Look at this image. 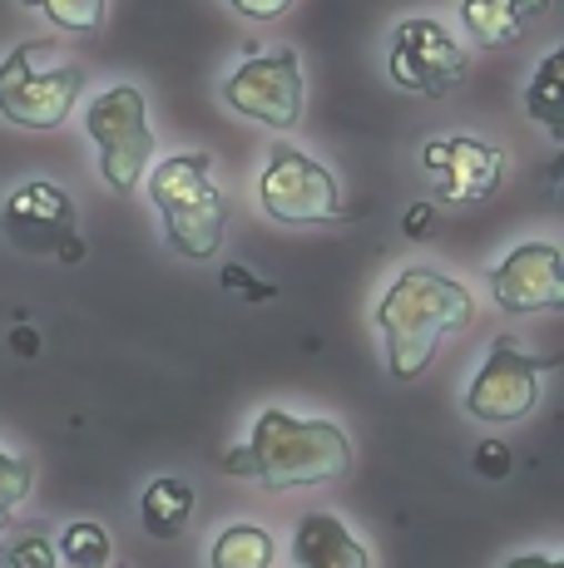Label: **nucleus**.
I'll return each instance as SVG.
<instances>
[{
  "mask_svg": "<svg viewBox=\"0 0 564 568\" xmlns=\"http://www.w3.org/2000/svg\"><path fill=\"white\" fill-rule=\"evenodd\" d=\"M352 465V440L332 420H302L288 410H263L248 445L223 455V475L253 479L263 489L328 485Z\"/></svg>",
  "mask_w": 564,
  "mask_h": 568,
  "instance_id": "obj_1",
  "label": "nucleus"
},
{
  "mask_svg": "<svg viewBox=\"0 0 564 568\" xmlns=\"http://www.w3.org/2000/svg\"><path fill=\"white\" fill-rule=\"evenodd\" d=\"M475 316V297L446 272L431 267H401L396 282L386 287L376 326L386 336V366L396 381H416L431 366L436 346L451 332H465Z\"/></svg>",
  "mask_w": 564,
  "mask_h": 568,
  "instance_id": "obj_2",
  "label": "nucleus"
},
{
  "mask_svg": "<svg viewBox=\"0 0 564 568\" xmlns=\"http://www.w3.org/2000/svg\"><path fill=\"white\" fill-rule=\"evenodd\" d=\"M149 199L164 217V237L183 257H213L223 247V193L213 183V154H169L149 173Z\"/></svg>",
  "mask_w": 564,
  "mask_h": 568,
  "instance_id": "obj_3",
  "label": "nucleus"
},
{
  "mask_svg": "<svg viewBox=\"0 0 564 568\" xmlns=\"http://www.w3.org/2000/svg\"><path fill=\"white\" fill-rule=\"evenodd\" d=\"M46 45H20L0 60V114L20 129H60L84 94L80 64H40Z\"/></svg>",
  "mask_w": 564,
  "mask_h": 568,
  "instance_id": "obj_4",
  "label": "nucleus"
},
{
  "mask_svg": "<svg viewBox=\"0 0 564 568\" xmlns=\"http://www.w3.org/2000/svg\"><path fill=\"white\" fill-rule=\"evenodd\" d=\"M84 134L100 149V173L104 183L119 193L139 189V179L149 173L154 159V129H149V104L134 84H110L104 94H94L84 109Z\"/></svg>",
  "mask_w": 564,
  "mask_h": 568,
  "instance_id": "obj_5",
  "label": "nucleus"
},
{
  "mask_svg": "<svg viewBox=\"0 0 564 568\" xmlns=\"http://www.w3.org/2000/svg\"><path fill=\"white\" fill-rule=\"evenodd\" d=\"M258 203H263V213L273 223L288 227L338 223L342 217V189L332 179V169L288 144L268 149V163L258 173Z\"/></svg>",
  "mask_w": 564,
  "mask_h": 568,
  "instance_id": "obj_6",
  "label": "nucleus"
},
{
  "mask_svg": "<svg viewBox=\"0 0 564 568\" xmlns=\"http://www.w3.org/2000/svg\"><path fill=\"white\" fill-rule=\"evenodd\" d=\"M560 356H535L515 342V336H495L485 366L475 371L471 390H465V410L485 425H515L540 406V376L555 371Z\"/></svg>",
  "mask_w": 564,
  "mask_h": 568,
  "instance_id": "obj_7",
  "label": "nucleus"
},
{
  "mask_svg": "<svg viewBox=\"0 0 564 568\" xmlns=\"http://www.w3.org/2000/svg\"><path fill=\"white\" fill-rule=\"evenodd\" d=\"M386 70H392V84L406 94H446L465 80L471 70V54L451 36L441 20L431 16H411L396 26L392 36V54H386Z\"/></svg>",
  "mask_w": 564,
  "mask_h": 568,
  "instance_id": "obj_8",
  "label": "nucleus"
},
{
  "mask_svg": "<svg viewBox=\"0 0 564 568\" xmlns=\"http://www.w3.org/2000/svg\"><path fill=\"white\" fill-rule=\"evenodd\" d=\"M228 109L268 129H292L308 104V84H302L298 50H273V54H248L233 74L223 80Z\"/></svg>",
  "mask_w": 564,
  "mask_h": 568,
  "instance_id": "obj_9",
  "label": "nucleus"
},
{
  "mask_svg": "<svg viewBox=\"0 0 564 568\" xmlns=\"http://www.w3.org/2000/svg\"><path fill=\"white\" fill-rule=\"evenodd\" d=\"M0 227L6 237L20 247V253H40V257H80V217H74L70 193L56 189V183L36 179L26 189H16L0 207Z\"/></svg>",
  "mask_w": 564,
  "mask_h": 568,
  "instance_id": "obj_10",
  "label": "nucleus"
},
{
  "mask_svg": "<svg viewBox=\"0 0 564 568\" xmlns=\"http://www.w3.org/2000/svg\"><path fill=\"white\" fill-rule=\"evenodd\" d=\"M421 163H426V173L436 179L446 203H485L505 179L501 149L485 144V139H465V134L431 139V144L421 149Z\"/></svg>",
  "mask_w": 564,
  "mask_h": 568,
  "instance_id": "obj_11",
  "label": "nucleus"
},
{
  "mask_svg": "<svg viewBox=\"0 0 564 568\" xmlns=\"http://www.w3.org/2000/svg\"><path fill=\"white\" fill-rule=\"evenodd\" d=\"M491 297L505 312H560L564 307V257L555 243L515 247L491 272Z\"/></svg>",
  "mask_w": 564,
  "mask_h": 568,
  "instance_id": "obj_12",
  "label": "nucleus"
},
{
  "mask_svg": "<svg viewBox=\"0 0 564 568\" xmlns=\"http://www.w3.org/2000/svg\"><path fill=\"white\" fill-rule=\"evenodd\" d=\"M292 568H372V559L338 515H308L292 534Z\"/></svg>",
  "mask_w": 564,
  "mask_h": 568,
  "instance_id": "obj_13",
  "label": "nucleus"
},
{
  "mask_svg": "<svg viewBox=\"0 0 564 568\" xmlns=\"http://www.w3.org/2000/svg\"><path fill=\"white\" fill-rule=\"evenodd\" d=\"M550 0H461V20L485 50L515 45L525 36V20L545 16Z\"/></svg>",
  "mask_w": 564,
  "mask_h": 568,
  "instance_id": "obj_14",
  "label": "nucleus"
},
{
  "mask_svg": "<svg viewBox=\"0 0 564 568\" xmlns=\"http://www.w3.org/2000/svg\"><path fill=\"white\" fill-rule=\"evenodd\" d=\"M139 519H144V534L149 539H179L193 519V489L189 479L179 475H164L144 489V505H139Z\"/></svg>",
  "mask_w": 564,
  "mask_h": 568,
  "instance_id": "obj_15",
  "label": "nucleus"
},
{
  "mask_svg": "<svg viewBox=\"0 0 564 568\" xmlns=\"http://www.w3.org/2000/svg\"><path fill=\"white\" fill-rule=\"evenodd\" d=\"M564 54L550 50L545 60H540L535 80L525 84V114L535 119V124L550 129V139H564Z\"/></svg>",
  "mask_w": 564,
  "mask_h": 568,
  "instance_id": "obj_16",
  "label": "nucleus"
},
{
  "mask_svg": "<svg viewBox=\"0 0 564 568\" xmlns=\"http://www.w3.org/2000/svg\"><path fill=\"white\" fill-rule=\"evenodd\" d=\"M273 559H278V544H273V534L258 529V524H233L209 549L213 568H273Z\"/></svg>",
  "mask_w": 564,
  "mask_h": 568,
  "instance_id": "obj_17",
  "label": "nucleus"
},
{
  "mask_svg": "<svg viewBox=\"0 0 564 568\" xmlns=\"http://www.w3.org/2000/svg\"><path fill=\"white\" fill-rule=\"evenodd\" d=\"M56 554L64 559V568H104L114 549H110V534H104L100 524L80 519V524H70V529L60 534Z\"/></svg>",
  "mask_w": 564,
  "mask_h": 568,
  "instance_id": "obj_18",
  "label": "nucleus"
},
{
  "mask_svg": "<svg viewBox=\"0 0 564 568\" xmlns=\"http://www.w3.org/2000/svg\"><path fill=\"white\" fill-rule=\"evenodd\" d=\"M20 6L40 10L56 30H74V36H94L104 26V6L110 0H20Z\"/></svg>",
  "mask_w": 564,
  "mask_h": 568,
  "instance_id": "obj_19",
  "label": "nucleus"
},
{
  "mask_svg": "<svg viewBox=\"0 0 564 568\" xmlns=\"http://www.w3.org/2000/svg\"><path fill=\"white\" fill-rule=\"evenodd\" d=\"M30 460H20V455H10V450H0V529L10 524V515H16L20 505H26V495H30Z\"/></svg>",
  "mask_w": 564,
  "mask_h": 568,
  "instance_id": "obj_20",
  "label": "nucleus"
},
{
  "mask_svg": "<svg viewBox=\"0 0 564 568\" xmlns=\"http://www.w3.org/2000/svg\"><path fill=\"white\" fill-rule=\"evenodd\" d=\"M56 564H60L56 544L40 539V534H26V539L0 549V568H56Z\"/></svg>",
  "mask_w": 564,
  "mask_h": 568,
  "instance_id": "obj_21",
  "label": "nucleus"
},
{
  "mask_svg": "<svg viewBox=\"0 0 564 568\" xmlns=\"http://www.w3.org/2000/svg\"><path fill=\"white\" fill-rule=\"evenodd\" d=\"M510 460H515V455H510V445H501V440H485L481 450H475V469H481L485 479H505Z\"/></svg>",
  "mask_w": 564,
  "mask_h": 568,
  "instance_id": "obj_22",
  "label": "nucleus"
},
{
  "mask_svg": "<svg viewBox=\"0 0 564 568\" xmlns=\"http://www.w3.org/2000/svg\"><path fill=\"white\" fill-rule=\"evenodd\" d=\"M228 6L238 10L243 20H258V26H268V20H282L298 0H228Z\"/></svg>",
  "mask_w": 564,
  "mask_h": 568,
  "instance_id": "obj_23",
  "label": "nucleus"
},
{
  "mask_svg": "<svg viewBox=\"0 0 564 568\" xmlns=\"http://www.w3.org/2000/svg\"><path fill=\"white\" fill-rule=\"evenodd\" d=\"M401 227H406V237H431V227H436V207H431V203H411L406 217H401Z\"/></svg>",
  "mask_w": 564,
  "mask_h": 568,
  "instance_id": "obj_24",
  "label": "nucleus"
},
{
  "mask_svg": "<svg viewBox=\"0 0 564 568\" xmlns=\"http://www.w3.org/2000/svg\"><path fill=\"white\" fill-rule=\"evenodd\" d=\"M223 282H228V287H233V292H248V297H258V302H268V297H273V287H268V282L243 277V272H238V267H228V272H223Z\"/></svg>",
  "mask_w": 564,
  "mask_h": 568,
  "instance_id": "obj_25",
  "label": "nucleus"
},
{
  "mask_svg": "<svg viewBox=\"0 0 564 568\" xmlns=\"http://www.w3.org/2000/svg\"><path fill=\"white\" fill-rule=\"evenodd\" d=\"M505 568H564V564L550 559V554H520V559H510Z\"/></svg>",
  "mask_w": 564,
  "mask_h": 568,
  "instance_id": "obj_26",
  "label": "nucleus"
}]
</instances>
